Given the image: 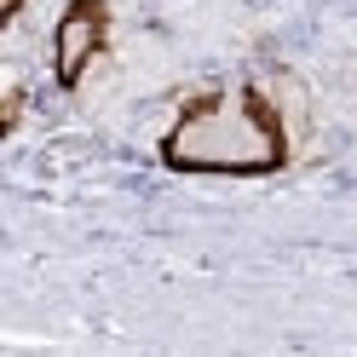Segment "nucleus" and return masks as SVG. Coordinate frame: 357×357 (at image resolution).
Returning a JSON list of instances; mask_svg holds the SVG:
<instances>
[{
	"mask_svg": "<svg viewBox=\"0 0 357 357\" xmlns=\"http://www.w3.org/2000/svg\"><path fill=\"white\" fill-rule=\"evenodd\" d=\"M162 162L173 173L254 178L288 162V132H282V116L254 86H219V93L178 109V121L162 139Z\"/></svg>",
	"mask_w": 357,
	"mask_h": 357,
	"instance_id": "f257e3e1",
	"label": "nucleus"
},
{
	"mask_svg": "<svg viewBox=\"0 0 357 357\" xmlns=\"http://www.w3.org/2000/svg\"><path fill=\"white\" fill-rule=\"evenodd\" d=\"M104 40H109V6L104 0H70L52 29V75L63 86H75L104 52Z\"/></svg>",
	"mask_w": 357,
	"mask_h": 357,
	"instance_id": "f03ea898",
	"label": "nucleus"
}]
</instances>
